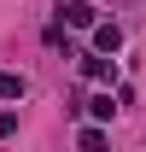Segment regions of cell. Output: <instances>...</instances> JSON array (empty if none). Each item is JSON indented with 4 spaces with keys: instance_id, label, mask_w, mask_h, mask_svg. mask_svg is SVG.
Masks as SVG:
<instances>
[{
    "instance_id": "cell-1",
    "label": "cell",
    "mask_w": 146,
    "mask_h": 152,
    "mask_svg": "<svg viewBox=\"0 0 146 152\" xmlns=\"http://www.w3.org/2000/svg\"><path fill=\"white\" fill-rule=\"evenodd\" d=\"M58 18L70 23V29H93V23H99V12H93L88 0H64V6H58Z\"/></svg>"
},
{
    "instance_id": "cell-2",
    "label": "cell",
    "mask_w": 146,
    "mask_h": 152,
    "mask_svg": "<svg viewBox=\"0 0 146 152\" xmlns=\"http://www.w3.org/2000/svg\"><path fill=\"white\" fill-rule=\"evenodd\" d=\"M82 76H88V82H111V53H99V47L82 53Z\"/></svg>"
},
{
    "instance_id": "cell-3",
    "label": "cell",
    "mask_w": 146,
    "mask_h": 152,
    "mask_svg": "<svg viewBox=\"0 0 146 152\" xmlns=\"http://www.w3.org/2000/svg\"><path fill=\"white\" fill-rule=\"evenodd\" d=\"M93 47H99V53H117V47H123V29H117V23H93Z\"/></svg>"
},
{
    "instance_id": "cell-4",
    "label": "cell",
    "mask_w": 146,
    "mask_h": 152,
    "mask_svg": "<svg viewBox=\"0 0 146 152\" xmlns=\"http://www.w3.org/2000/svg\"><path fill=\"white\" fill-rule=\"evenodd\" d=\"M23 94H29V82L18 70H0V99H23Z\"/></svg>"
},
{
    "instance_id": "cell-5",
    "label": "cell",
    "mask_w": 146,
    "mask_h": 152,
    "mask_svg": "<svg viewBox=\"0 0 146 152\" xmlns=\"http://www.w3.org/2000/svg\"><path fill=\"white\" fill-rule=\"evenodd\" d=\"M82 111H88V117H99V123H111V111H117V105H111V94H93Z\"/></svg>"
},
{
    "instance_id": "cell-6",
    "label": "cell",
    "mask_w": 146,
    "mask_h": 152,
    "mask_svg": "<svg viewBox=\"0 0 146 152\" xmlns=\"http://www.w3.org/2000/svg\"><path fill=\"white\" fill-rule=\"evenodd\" d=\"M76 146H88V152L105 146V129H99V123H93V129H82V134H76Z\"/></svg>"
},
{
    "instance_id": "cell-7",
    "label": "cell",
    "mask_w": 146,
    "mask_h": 152,
    "mask_svg": "<svg viewBox=\"0 0 146 152\" xmlns=\"http://www.w3.org/2000/svg\"><path fill=\"white\" fill-rule=\"evenodd\" d=\"M6 134H18V117H12L6 105H0V140H6Z\"/></svg>"
}]
</instances>
